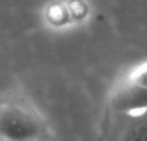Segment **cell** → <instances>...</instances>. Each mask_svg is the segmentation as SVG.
Instances as JSON below:
<instances>
[{
	"instance_id": "1",
	"label": "cell",
	"mask_w": 147,
	"mask_h": 141,
	"mask_svg": "<svg viewBox=\"0 0 147 141\" xmlns=\"http://www.w3.org/2000/svg\"><path fill=\"white\" fill-rule=\"evenodd\" d=\"M45 135L44 119L32 105L17 98L0 101V140L36 141Z\"/></svg>"
},
{
	"instance_id": "2",
	"label": "cell",
	"mask_w": 147,
	"mask_h": 141,
	"mask_svg": "<svg viewBox=\"0 0 147 141\" xmlns=\"http://www.w3.org/2000/svg\"><path fill=\"white\" fill-rule=\"evenodd\" d=\"M36 141H52V139L49 137V135H45V136H43L41 139H39V140H36Z\"/></svg>"
},
{
	"instance_id": "3",
	"label": "cell",
	"mask_w": 147,
	"mask_h": 141,
	"mask_svg": "<svg viewBox=\"0 0 147 141\" xmlns=\"http://www.w3.org/2000/svg\"><path fill=\"white\" fill-rule=\"evenodd\" d=\"M0 141H3V140H0Z\"/></svg>"
}]
</instances>
